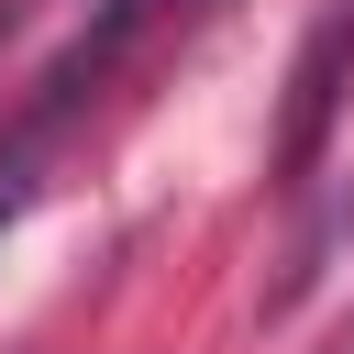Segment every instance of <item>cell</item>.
Here are the masks:
<instances>
[{
    "label": "cell",
    "mask_w": 354,
    "mask_h": 354,
    "mask_svg": "<svg viewBox=\"0 0 354 354\" xmlns=\"http://www.w3.org/2000/svg\"><path fill=\"white\" fill-rule=\"evenodd\" d=\"M343 88H354V0H332L288 66V111H277V177H310L332 122H343Z\"/></svg>",
    "instance_id": "1"
},
{
    "label": "cell",
    "mask_w": 354,
    "mask_h": 354,
    "mask_svg": "<svg viewBox=\"0 0 354 354\" xmlns=\"http://www.w3.org/2000/svg\"><path fill=\"white\" fill-rule=\"evenodd\" d=\"M155 11H166V0H100V22H88L55 66H44V122H66V111H77V100H88V88H100L133 44H144V22H155Z\"/></svg>",
    "instance_id": "2"
},
{
    "label": "cell",
    "mask_w": 354,
    "mask_h": 354,
    "mask_svg": "<svg viewBox=\"0 0 354 354\" xmlns=\"http://www.w3.org/2000/svg\"><path fill=\"white\" fill-rule=\"evenodd\" d=\"M22 199H33V155H0V232L22 221Z\"/></svg>",
    "instance_id": "3"
},
{
    "label": "cell",
    "mask_w": 354,
    "mask_h": 354,
    "mask_svg": "<svg viewBox=\"0 0 354 354\" xmlns=\"http://www.w3.org/2000/svg\"><path fill=\"white\" fill-rule=\"evenodd\" d=\"M332 354H354V332H343V343H332Z\"/></svg>",
    "instance_id": "4"
}]
</instances>
